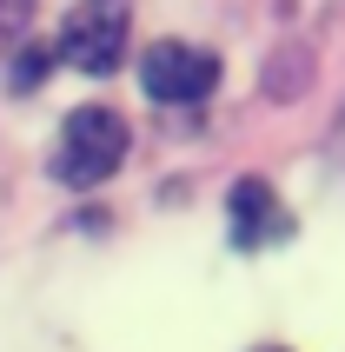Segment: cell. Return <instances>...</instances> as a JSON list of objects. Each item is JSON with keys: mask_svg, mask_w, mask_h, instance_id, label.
I'll list each match as a JSON object with an SVG mask.
<instances>
[{"mask_svg": "<svg viewBox=\"0 0 345 352\" xmlns=\"http://www.w3.org/2000/svg\"><path fill=\"white\" fill-rule=\"evenodd\" d=\"M126 146H133L126 113H113V107L87 100V107H74V113L60 120V140H54L47 173H54L60 186H74V193H87V186H107V179L120 173Z\"/></svg>", "mask_w": 345, "mask_h": 352, "instance_id": "1", "label": "cell"}, {"mask_svg": "<svg viewBox=\"0 0 345 352\" xmlns=\"http://www.w3.org/2000/svg\"><path fill=\"white\" fill-rule=\"evenodd\" d=\"M226 239H232V253H266V246L292 239V213L272 199V186L259 173L232 179V193H226Z\"/></svg>", "mask_w": 345, "mask_h": 352, "instance_id": "4", "label": "cell"}, {"mask_svg": "<svg viewBox=\"0 0 345 352\" xmlns=\"http://www.w3.org/2000/svg\"><path fill=\"white\" fill-rule=\"evenodd\" d=\"M54 47H20V54H14V67H7V94H40V80H47V67H54Z\"/></svg>", "mask_w": 345, "mask_h": 352, "instance_id": "5", "label": "cell"}, {"mask_svg": "<svg viewBox=\"0 0 345 352\" xmlns=\"http://www.w3.org/2000/svg\"><path fill=\"white\" fill-rule=\"evenodd\" d=\"M259 352H286V346H259Z\"/></svg>", "mask_w": 345, "mask_h": 352, "instance_id": "7", "label": "cell"}, {"mask_svg": "<svg viewBox=\"0 0 345 352\" xmlns=\"http://www.w3.org/2000/svg\"><path fill=\"white\" fill-rule=\"evenodd\" d=\"M27 14H34V0H0V34H20Z\"/></svg>", "mask_w": 345, "mask_h": 352, "instance_id": "6", "label": "cell"}, {"mask_svg": "<svg viewBox=\"0 0 345 352\" xmlns=\"http://www.w3.org/2000/svg\"><path fill=\"white\" fill-rule=\"evenodd\" d=\"M126 34H133V0H80L74 14L60 20L54 54L74 67V74H113L126 60Z\"/></svg>", "mask_w": 345, "mask_h": 352, "instance_id": "2", "label": "cell"}, {"mask_svg": "<svg viewBox=\"0 0 345 352\" xmlns=\"http://www.w3.org/2000/svg\"><path fill=\"white\" fill-rule=\"evenodd\" d=\"M219 87V54L192 47V40H153L140 54V94L153 107H199Z\"/></svg>", "mask_w": 345, "mask_h": 352, "instance_id": "3", "label": "cell"}]
</instances>
